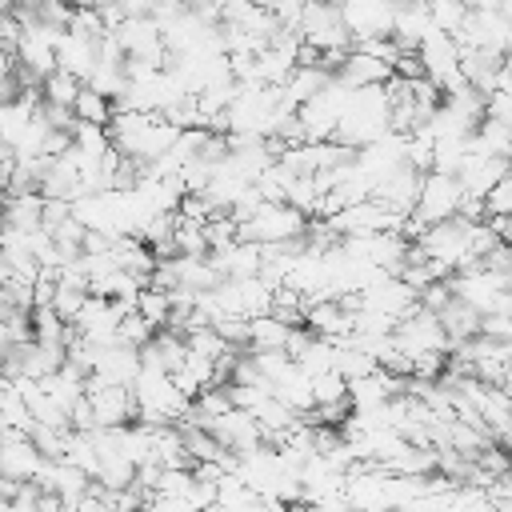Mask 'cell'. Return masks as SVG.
<instances>
[{"instance_id":"6da1fadb","label":"cell","mask_w":512,"mask_h":512,"mask_svg":"<svg viewBox=\"0 0 512 512\" xmlns=\"http://www.w3.org/2000/svg\"><path fill=\"white\" fill-rule=\"evenodd\" d=\"M132 396H136L140 424H180L192 408V396H184L180 384L172 380V372H160V368H140Z\"/></svg>"},{"instance_id":"7a4b0ae2","label":"cell","mask_w":512,"mask_h":512,"mask_svg":"<svg viewBox=\"0 0 512 512\" xmlns=\"http://www.w3.org/2000/svg\"><path fill=\"white\" fill-rule=\"evenodd\" d=\"M240 228V240H252L260 248H276V244H292L308 232V216L300 208H292L288 200H264L256 208L252 220L236 224Z\"/></svg>"},{"instance_id":"3957f363","label":"cell","mask_w":512,"mask_h":512,"mask_svg":"<svg viewBox=\"0 0 512 512\" xmlns=\"http://www.w3.org/2000/svg\"><path fill=\"white\" fill-rule=\"evenodd\" d=\"M460 204H464V188H460L456 176H448V172H424L420 192H416L412 220H420L424 228L428 224H444V220H456L460 216Z\"/></svg>"},{"instance_id":"277c9868","label":"cell","mask_w":512,"mask_h":512,"mask_svg":"<svg viewBox=\"0 0 512 512\" xmlns=\"http://www.w3.org/2000/svg\"><path fill=\"white\" fill-rule=\"evenodd\" d=\"M392 340H396V348L408 356V364H412L416 356H428V352L452 356V340H448L440 316H436V312H424V308H416L412 316H404V320L396 324Z\"/></svg>"},{"instance_id":"5b68a950","label":"cell","mask_w":512,"mask_h":512,"mask_svg":"<svg viewBox=\"0 0 512 512\" xmlns=\"http://www.w3.org/2000/svg\"><path fill=\"white\" fill-rule=\"evenodd\" d=\"M84 396H88V404H92L96 428H124V424L136 420V396H132V388H124V384H104V380L88 376Z\"/></svg>"},{"instance_id":"8992f818","label":"cell","mask_w":512,"mask_h":512,"mask_svg":"<svg viewBox=\"0 0 512 512\" xmlns=\"http://www.w3.org/2000/svg\"><path fill=\"white\" fill-rule=\"evenodd\" d=\"M396 8H400V0H348V4L340 8V16H344V28L352 32V44H356V40L392 36Z\"/></svg>"},{"instance_id":"52a82bcc","label":"cell","mask_w":512,"mask_h":512,"mask_svg":"<svg viewBox=\"0 0 512 512\" xmlns=\"http://www.w3.org/2000/svg\"><path fill=\"white\" fill-rule=\"evenodd\" d=\"M208 432H212L232 456H244V452L260 448V444H268V440H264V428H260L256 416L244 412V408H228L224 416H216V420L208 424Z\"/></svg>"},{"instance_id":"ba28073f","label":"cell","mask_w":512,"mask_h":512,"mask_svg":"<svg viewBox=\"0 0 512 512\" xmlns=\"http://www.w3.org/2000/svg\"><path fill=\"white\" fill-rule=\"evenodd\" d=\"M56 64L64 72H72L76 80L88 84V76L100 64V40L96 36H80V32H60V40H56Z\"/></svg>"},{"instance_id":"9c48e42d","label":"cell","mask_w":512,"mask_h":512,"mask_svg":"<svg viewBox=\"0 0 512 512\" xmlns=\"http://www.w3.org/2000/svg\"><path fill=\"white\" fill-rule=\"evenodd\" d=\"M88 376H96L104 384L132 388L136 376H140V348H132V344H108V348H100L96 352V368Z\"/></svg>"},{"instance_id":"30bf717a","label":"cell","mask_w":512,"mask_h":512,"mask_svg":"<svg viewBox=\"0 0 512 512\" xmlns=\"http://www.w3.org/2000/svg\"><path fill=\"white\" fill-rule=\"evenodd\" d=\"M336 76H340L348 88H376V84H388L396 72H392V64H384V60H376V56L352 48V52L344 56V64L336 68Z\"/></svg>"},{"instance_id":"8fae6325","label":"cell","mask_w":512,"mask_h":512,"mask_svg":"<svg viewBox=\"0 0 512 512\" xmlns=\"http://www.w3.org/2000/svg\"><path fill=\"white\" fill-rule=\"evenodd\" d=\"M296 328L280 316H252L248 320V352H288Z\"/></svg>"},{"instance_id":"7c38bea8","label":"cell","mask_w":512,"mask_h":512,"mask_svg":"<svg viewBox=\"0 0 512 512\" xmlns=\"http://www.w3.org/2000/svg\"><path fill=\"white\" fill-rule=\"evenodd\" d=\"M4 224L20 228V232H36L44 228V196L40 192H16L4 200Z\"/></svg>"},{"instance_id":"4fadbf2b","label":"cell","mask_w":512,"mask_h":512,"mask_svg":"<svg viewBox=\"0 0 512 512\" xmlns=\"http://www.w3.org/2000/svg\"><path fill=\"white\" fill-rule=\"evenodd\" d=\"M136 312L144 316V324L152 328V332H160V328H168L172 324V300H168V292L164 288H140V296H136Z\"/></svg>"},{"instance_id":"5bb4252c","label":"cell","mask_w":512,"mask_h":512,"mask_svg":"<svg viewBox=\"0 0 512 512\" xmlns=\"http://www.w3.org/2000/svg\"><path fill=\"white\" fill-rule=\"evenodd\" d=\"M72 112H76V124H100V128H108V120H112L116 104H112L108 96H100L96 88H88V84H84V92L76 96Z\"/></svg>"},{"instance_id":"9a60e30c","label":"cell","mask_w":512,"mask_h":512,"mask_svg":"<svg viewBox=\"0 0 512 512\" xmlns=\"http://www.w3.org/2000/svg\"><path fill=\"white\" fill-rule=\"evenodd\" d=\"M80 92H84V80H76V76H72V72H64V68H56L52 76H44V100H48V104L72 108Z\"/></svg>"},{"instance_id":"2e32d148","label":"cell","mask_w":512,"mask_h":512,"mask_svg":"<svg viewBox=\"0 0 512 512\" xmlns=\"http://www.w3.org/2000/svg\"><path fill=\"white\" fill-rule=\"evenodd\" d=\"M152 336H156V332L144 324L140 312H128V316L120 320V328H116V340H120V344H132V348H144Z\"/></svg>"},{"instance_id":"e0dca14e","label":"cell","mask_w":512,"mask_h":512,"mask_svg":"<svg viewBox=\"0 0 512 512\" xmlns=\"http://www.w3.org/2000/svg\"><path fill=\"white\" fill-rule=\"evenodd\" d=\"M484 116L496 120V124H504V128H512V92H492Z\"/></svg>"},{"instance_id":"ac0fdd59","label":"cell","mask_w":512,"mask_h":512,"mask_svg":"<svg viewBox=\"0 0 512 512\" xmlns=\"http://www.w3.org/2000/svg\"><path fill=\"white\" fill-rule=\"evenodd\" d=\"M16 72V52H8L4 44H0V80H8Z\"/></svg>"},{"instance_id":"d6986e66","label":"cell","mask_w":512,"mask_h":512,"mask_svg":"<svg viewBox=\"0 0 512 512\" xmlns=\"http://www.w3.org/2000/svg\"><path fill=\"white\" fill-rule=\"evenodd\" d=\"M464 4H468V8H476V12H488V8H496L500 0H464Z\"/></svg>"},{"instance_id":"ffe728a7","label":"cell","mask_w":512,"mask_h":512,"mask_svg":"<svg viewBox=\"0 0 512 512\" xmlns=\"http://www.w3.org/2000/svg\"><path fill=\"white\" fill-rule=\"evenodd\" d=\"M4 200H8V196H0V224H4Z\"/></svg>"},{"instance_id":"44dd1931","label":"cell","mask_w":512,"mask_h":512,"mask_svg":"<svg viewBox=\"0 0 512 512\" xmlns=\"http://www.w3.org/2000/svg\"><path fill=\"white\" fill-rule=\"evenodd\" d=\"M508 240H512V216H508Z\"/></svg>"}]
</instances>
